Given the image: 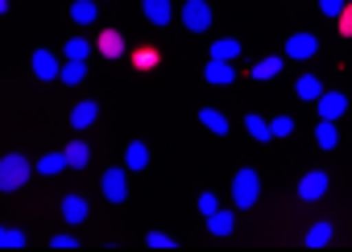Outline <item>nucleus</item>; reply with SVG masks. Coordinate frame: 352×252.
<instances>
[{
  "instance_id": "bb28decb",
  "label": "nucleus",
  "mask_w": 352,
  "mask_h": 252,
  "mask_svg": "<svg viewBox=\"0 0 352 252\" xmlns=\"http://www.w3.org/2000/svg\"><path fill=\"white\" fill-rule=\"evenodd\" d=\"M282 62H286V58H278V54H274V58H261V62L253 67V79H261V83H265V79H274V75L282 71Z\"/></svg>"
},
{
  "instance_id": "f257e3e1",
  "label": "nucleus",
  "mask_w": 352,
  "mask_h": 252,
  "mask_svg": "<svg viewBox=\"0 0 352 252\" xmlns=\"http://www.w3.org/2000/svg\"><path fill=\"white\" fill-rule=\"evenodd\" d=\"M30 174H38V165H30L21 153L0 157V190H17V186H25Z\"/></svg>"
},
{
  "instance_id": "c756f323",
  "label": "nucleus",
  "mask_w": 352,
  "mask_h": 252,
  "mask_svg": "<svg viewBox=\"0 0 352 252\" xmlns=\"http://www.w3.org/2000/svg\"><path fill=\"white\" fill-rule=\"evenodd\" d=\"M344 9H348V0H319V13H323L327 21H331V17H340Z\"/></svg>"
},
{
  "instance_id": "6e6552de",
  "label": "nucleus",
  "mask_w": 352,
  "mask_h": 252,
  "mask_svg": "<svg viewBox=\"0 0 352 252\" xmlns=\"http://www.w3.org/2000/svg\"><path fill=\"white\" fill-rule=\"evenodd\" d=\"M58 75H63V62H58V54H50V50H34V79L50 83V79H58Z\"/></svg>"
},
{
  "instance_id": "4be33fe9",
  "label": "nucleus",
  "mask_w": 352,
  "mask_h": 252,
  "mask_svg": "<svg viewBox=\"0 0 352 252\" xmlns=\"http://www.w3.org/2000/svg\"><path fill=\"white\" fill-rule=\"evenodd\" d=\"M315 145H319V149H336V145H340L336 120H319V128H315Z\"/></svg>"
},
{
  "instance_id": "6ab92c4d",
  "label": "nucleus",
  "mask_w": 352,
  "mask_h": 252,
  "mask_svg": "<svg viewBox=\"0 0 352 252\" xmlns=\"http://www.w3.org/2000/svg\"><path fill=\"white\" fill-rule=\"evenodd\" d=\"M63 170H71V165H67V153H46V157H38V174H42V178H54V174H63Z\"/></svg>"
},
{
  "instance_id": "4468645a",
  "label": "nucleus",
  "mask_w": 352,
  "mask_h": 252,
  "mask_svg": "<svg viewBox=\"0 0 352 252\" xmlns=\"http://www.w3.org/2000/svg\"><path fill=\"white\" fill-rule=\"evenodd\" d=\"M199 124H204L208 133H216V137L228 133V116H224L220 108H199Z\"/></svg>"
},
{
  "instance_id": "7c9ffc66",
  "label": "nucleus",
  "mask_w": 352,
  "mask_h": 252,
  "mask_svg": "<svg viewBox=\"0 0 352 252\" xmlns=\"http://www.w3.org/2000/svg\"><path fill=\"white\" fill-rule=\"evenodd\" d=\"M145 244H149V248H174L179 240H170L166 231H149V236H145Z\"/></svg>"
},
{
  "instance_id": "5701e85b",
  "label": "nucleus",
  "mask_w": 352,
  "mask_h": 252,
  "mask_svg": "<svg viewBox=\"0 0 352 252\" xmlns=\"http://www.w3.org/2000/svg\"><path fill=\"white\" fill-rule=\"evenodd\" d=\"M124 165H129L133 174H137V170H145V165H149V149H145L141 141H133V145L124 149Z\"/></svg>"
},
{
  "instance_id": "a878e982",
  "label": "nucleus",
  "mask_w": 352,
  "mask_h": 252,
  "mask_svg": "<svg viewBox=\"0 0 352 252\" xmlns=\"http://www.w3.org/2000/svg\"><path fill=\"white\" fill-rule=\"evenodd\" d=\"M71 17H75V25H91L96 21V0H75Z\"/></svg>"
},
{
  "instance_id": "1a4fd4ad",
  "label": "nucleus",
  "mask_w": 352,
  "mask_h": 252,
  "mask_svg": "<svg viewBox=\"0 0 352 252\" xmlns=\"http://www.w3.org/2000/svg\"><path fill=\"white\" fill-rule=\"evenodd\" d=\"M141 9H145V21L149 25H170V17H174V5L170 0H141Z\"/></svg>"
},
{
  "instance_id": "9d476101",
  "label": "nucleus",
  "mask_w": 352,
  "mask_h": 252,
  "mask_svg": "<svg viewBox=\"0 0 352 252\" xmlns=\"http://www.w3.org/2000/svg\"><path fill=\"white\" fill-rule=\"evenodd\" d=\"M204 79H208V83H216V87H224V83H232V79H236V71H232V62H224V58H208Z\"/></svg>"
},
{
  "instance_id": "2eb2a0df",
  "label": "nucleus",
  "mask_w": 352,
  "mask_h": 252,
  "mask_svg": "<svg viewBox=\"0 0 352 252\" xmlns=\"http://www.w3.org/2000/svg\"><path fill=\"white\" fill-rule=\"evenodd\" d=\"M58 79H63L67 87H79V83L87 79V62H79V58H67V62H63V75H58Z\"/></svg>"
},
{
  "instance_id": "39448f33",
  "label": "nucleus",
  "mask_w": 352,
  "mask_h": 252,
  "mask_svg": "<svg viewBox=\"0 0 352 252\" xmlns=\"http://www.w3.org/2000/svg\"><path fill=\"white\" fill-rule=\"evenodd\" d=\"M327 194V174L323 170H307L302 178H298V198L302 203H319Z\"/></svg>"
},
{
  "instance_id": "423d86ee",
  "label": "nucleus",
  "mask_w": 352,
  "mask_h": 252,
  "mask_svg": "<svg viewBox=\"0 0 352 252\" xmlns=\"http://www.w3.org/2000/svg\"><path fill=\"white\" fill-rule=\"evenodd\" d=\"M315 108H319V120H340L348 112V95L344 91H323L315 100Z\"/></svg>"
},
{
  "instance_id": "f03ea898",
  "label": "nucleus",
  "mask_w": 352,
  "mask_h": 252,
  "mask_svg": "<svg viewBox=\"0 0 352 252\" xmlns=\"http://www.w3.org/2000/svg\"><path fill=\"white\" fill-rule=\"evenodd\" d=\"M257 198H261V178H257V170H241V174L232 178V203H236V207H257Z\"/></svg>"
},
{
  "instance_id": "ddd939ff",
  "label": "nucleus",
  "mask_w": 352,
  "mask_h": 252,
  "mask_svg": "<svg viewBox=\"0 0 352 252\" xmlns=\"http://www.w3.org/2000/svg\"><path fill=\"white\" fill-rule=\"evenodd\" d=\"M96 50H100L104 58H120V54H124V38H120L116 30H104L100 42H96Z\"/></svg>"
},
{
  "instance_id": "473e14b6",
  "label": "nucleus",
  "mask_w": 352,
  "mask_h": 252,
  "mask_svg": "<svg viewBox=\"0 0 352 252\" xmlns=\"http://www.w3.org/2000/svg\"><path fill=\"white\" fill-rule=\"evenodd\" d=\"M212 211H220V203H216L212 190H204V194H199V215H212Z\"/></svg>"
},
{
  "instance_id": "412c9836",
  "label": "nucleus",
  "mask_w": 352,
  "mask_h": 252,
  "mask_svg": "<svg viewBox=\"0 0 352 252\" xmlns=\"http://www.w3.org/2000/svg\"><path fill=\"white\" fill-rule=\"evenodd\" d=\"M157 62H162V54H157L153 46H137V50H133V71H153Z\"/></svg>"
},
{
  "instance_id": "f704fd0d",
  "label": "nucleus",
  "mask_w": 352,
  "mask_h": 252,
  "mask_svg": "<svg viewBox=\"0 0 352 252\" xmlns=\"http://www.w3.org/2000/svg\"><path fill=\"white\" fill-rule=\"evenodd\" d=\"M50 244H54V248H75V244H79V240H75V236H67V231H63V236H54V240H50Z\"/></svg>"
},
{
  "instance_id": "dca6fc26",
  "label": "nucleus",
  "mask_w": 352,
  "mask_h": 252,
  "mask_svg": "<svg viewBox=\"0 0 352 252\" xmlns=\"http://www.w3.org/2000/svg\"><path fill=\"white\" fill-rule=\"evenodd\" d=\"M294 95H298V100H307V104H315V100L323 95L319 75H302V79H298V87H294Z\"/></svg>"
},
{
  "instance_id": "9b49d317",
  "label": "nucleus",
  "mask_w": 352,
  "mask_h": 252,
  "mask_svg": "<svg viewBox=\"0 0 352 252\" xmlns=\"http://www.w3.org/2000/svg\"><path fill=\"white\" fill-rule=\"evenodd\" d=\"M96 116H100V104H96V100L75 104V112H71V128H91V124H96Z\"/></svg>"
},
{
  "instance_id": "cd10ccee",
  "label": "nucleus",
  "mask_w": 352,
  "mask_h": 252,
  "mask_svg": "<svg viewBox=\"0 0 352 252\" xmlns=\"http://www.w3.org/2000/svg\"><path fill=\"white\" fill-rule=\"evenodd\" d=\"M87 54H91V42H87V38H67V58L87 62Z\"/></svg>"
},
{
  "instance_id": "393cba45",
  "label": "nucleus",
  "mask_w": 352,
  "mask_h": 252,
  "mask_svg": "<svg viewBox=\"0 0 352 252\" xmlns=\"http://www.w3.org/2000/svg\"><path fill=\"white\" fill-rule=\"evenodd\" d=\"M236 54H241V42H236V38H220V42L212 46V58H224V62H236Z\"/></svg>"
},
{
  "instance_id": "0eeeda50",
  "label": "nucleus",
  "mask_w": 352,
  "mask_h": 252,
  "mask_svg": "<svg viewBox=\"0 0 352 252\" xmlns=\"http://www.w3.org/2000/svg\"><path fill=\"white\" fill-rule=\"evenodd\" d=\"M315 54H319V38H315V34H294V38L286 42V58H294V62L315 58Z\"/></svg>"
},
{
  "instance_id": "f3484780",
  "label": "nucleus",
  "mask_w": 352,
  "mask_h": 252,
  "mask_svg": "<svg viewBox=\"0 0 352 252\" xmlns=\"http://www.w3.org/2000/svg\"><path fill=\"white\" fill-rule=\"evenodd\" d=\"M245 128H249V137H253V141H261V145H265V141H274L270 120H261L257 112H249V116H245Z\"/></svg>"
},
{
  "instance_id": "7ed1b4c3",
  "label": "nucleus",
  "mask_w": 352,
  "mask_h": 252,
  "mask_svg": "<svg viewBox=\"0 0 352 252\" xmlns=\"http://www.w3.org/2000/svg\"><path fill=\"white\" fill-rule=\"evenodd\" d=\"M129 165L124 170H104V182H100V190H104V198L108 203H124L129 198Z\"/></svg>"
},
{
  "instance_id": "aec40b11",
  "label": "nucleus",
  "mask_w": 352,
  "mask_h": 252,
  "mask_svg": "<svg viewBox=\"0 0 352 252\" xmlns=\"http://www.w3.org/2000/svg\"><path fill=\"white\" fill-rule=\"evenodd\" d=\"M58 207H63V215H67V223H83V219H87V203H83L79 194H67V198H63Z\"/></svg>"
},
{
  "instance_id": "72a5a7b5",
  "label": "nucleus",
  "mask_w": 352,
  "mask_h": 252,
  "mask_svg": "<svg viewBox=\"0 0 352 252\" xmlns=\"http://www.w3.org/2000/svg\"><path fill=\"white\" fill-rule=\"evenodd\" d=\"M336 30H340L344 38H352V5H348V9H344L340 17H336Z\"/></svg>"
},
{
  "instance_id": "2f4dec72",
  "label": "nucleus",
  "mask_w": 352,
  "mask_h": 252,
  "mask_svg": "<svg viewBox=\"0 0 352 252\" xmlns=\"http://www.w3.org/2000/svg\"><path fill=\"white\" fill-rule=\"evenodd\" d=\"M270 128H274V137H290L294 133V120L290 116H278V120H270Z\"/></svg>"
},
{
  "instance_id": "20e7f679",
  "label": "nucleus",
  "mask_w": 352,
  "mask_h": 252,
  "mask_svg": "<svg viewBox=\"0 0 352 252\" xmlns=\"http://www.w3.org/2000/svg\"><path fill=\"white\" fill-rule=\"evenodd\" d=\"M183 25L191 34L212 30V5H208V0H187V5H183Z\"/></svg>"
},
{
  "instance_id": "c85d7f7f",
  "label": "nucleus",
  "mask_w": 352,
  "mask_h": 252,
  "mask_svg": "<svg viewBox=\"0 0 352 252\" xmlns=\"http://www.w3.org/2000/svg\"><path fill=\"white\" fill-rule=\"evenodd\" d=\"M25 244V231L17 227H0V248H21Z\"/></svg>"
},
{
  "instance_id": "a211bd4d",
  "label": "nucleus",
  "mask_w": 352,
  "mask_h": 252,
  "mask_svg": "<svg viewBox=\"0 0 352 252\" xmlns=\"http://www.w3.org/2000/svg\"><path fill=\"white\" fill-rule=\"evenodd\" d=\"M63 153H67V165H71V170H83V165L91 161V149H87V141H71Z\"/></svg>"
},
{
  "instance_id": "b1692460",
  "label": "nucleus",
  "mask_w": 352,
  "mask_h": 252,
  "mask_svg": "<svg viewBox=\"0 0 352 252\" xmlns=\"http://www.w3.org/2000/svg\"><path fill=\"white\" fill-rule=\"evenodd\" d=\"M323 244H331V223L327 219L311 223V231H307V248H323Z\"/></svg>"
},
{
  "instance_id": "c9c22d12",
  "label": "nucleus",
  "mask_w": 352,
  "mask_h": 252,
  "mask_svg": "<svg viewBox=\"0 0 352 252\" xmlns=\"http://www.w3.org/2000/svg\"><path fill=\"white\" fill-rule=\"evenodd\" d=\"M348 5H352V0H348Z\"/></svg>"
},
{
  "instance_id": "f8f14e48",
  "label": "nucleus",
  "mask_w": 352,
  "mask_h": 252,
  "mask_svg": "<svg viewBox=\"0 0 352 252\" xmlns=\"http://www.w3.org/2000/svg\"><path fill=\"white\" fill-rule=\"evenodd\" d=\"M208 231H212V236H232V231H236V215L224 211V207L212 211V215H208Z\"/></svg>"
}]
</instances>
